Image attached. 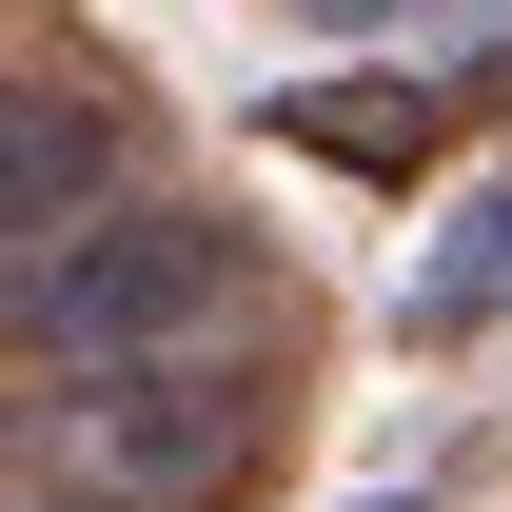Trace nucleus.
Masks as SVG:
<instances>
[{
	"label": "nucleus",
	"instance_id": "nucleus-1",
	"mask_svg": "<svg viewBox=\"0 0 512 512\" xmlns=\"http://www.w3.org/2000/svg\"><path fill=\"white\" fill-rule=\"evenodd\" d=\"M237 296H256V237H237V217L119 197V217H79L60 256L0 276V355H40V375H138V355H217Z\"/></svg>",
	"mask_w": 512,
	"mask_h": 512
},
{
	"label": "nucleus",
	"instance_id": "nucleus-2",
	"mask_svg": "<svg viewBox=\"0 0 512 512\" xmlns=\"http://www.w3.org/2000/svg\"><path fill=\"white\" fill-rule=\"evenodd\" d=\"M256 434H276V394H256L237 335H217V355H138V375H60L40 493L60 512H217L256 473Z\"/></svg>",
	"mask_w": 512,
	"mask_h": 512
},
{
	"label": "nucleus",
	"instance_id": "nucleus-3",
	"mask_svg": "<svg viewBox=\"0 0 512 512\" xmlns=\"http://www.w3.org/2000/svg\"><path fill=\"white\" fill-rule=\"evenodd\" d=\"M119 217V99L99 79H0V276Z\"/></svg>",
	"mask_w": 512,
	"mask_h": 512
},
{
	"label": "nucleus",
	"instance_id": "nucleus-4",
	"mask_svg": "<svg viewBox=\"0 0 512 512\" xmlns=\"http://www.w3.org/2000/svg\"><path fill=\"white\" fill-rule=\"evenodd\" d=\"M276 138H296V158H335V178H414V158L453 138V99H434V79H296V99H276Z\"/></svg>",
	"mask_w": 512,
	"mask_h": 512
},
{
	"label": "nucleus",
	"instance_id": "nucleus-5",
	"mask_svg": "<svg viewBox=\"0 0 512 512\" xmlns=\"http://www.w3.org/2000/svg\"><path fill=\"white\" fill-rule=\"evenodd\" d=\"M414 316H434V335L512 316V178H493V197H453V237H434V276H414Z\"/></svg>",
	"mask_w": 512,
	"mask_h": 512
}]
</instances>
